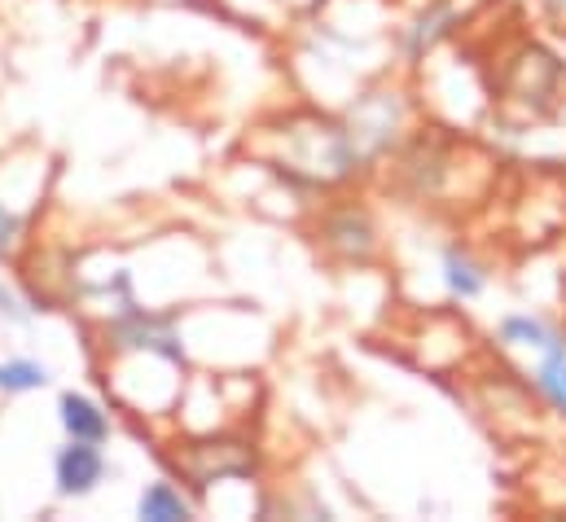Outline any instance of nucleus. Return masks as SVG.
I'll return each mask as SVG.
<instances>
[{
	"label": "nucleus",
	"mask_w": 566,
	"mask_h": 522,
	"mask_svg": "<svg viewBox=\"0 0 566 522\" xmlns=\"http://www.w3.org/2000/svg\"><path fill=\"white\" fill-rule=\"evenodd\" d=\"M106 479V457H102V443H84V439H66V448H57L53 457V483H57V497L66 501H84L102 488Z\"/></svg>",
	"instance_id": "f257e3e1"
},
{
	"label": "nucleus",
	"mask_w": 566,
	"mask_h": 522,
	"mask_svg": "<svg viewBox=\"0 0 566 522\" xmlns=\"http://www.w3.org/2000/svg\"><path fill=\"white\" fill-rule=\"evenodd\" d=\"M180 474L193 479V488H207L216 479H233V474H247L251 470V457L242 443H198V448H185L171 457Z\"/></svg>",
	"instance_id": "f03ea898"
},
{
	"label": "nucleus",
	"mask_w": 566,
	"mask_h": 522,
	"mask_svg": "<svg viewBox=\"0 0 566 522\" xmlns=\"http://www.w3.org/2000/svg\"><path fill=\"white\" fill-rule=\"evenodd\" d=\"M321 238H325V247H329L334 255H343V260H352V263H365L378 251V233H374V220H369L365 211H334V216L325 220Z\"/></svg>",
	"instance_id": "7ed1b4c3"
},
{
	"label": "nucleus",
	"mask_w": 566,
	"mask_h": 522,
	"mask_svg": "<svg viewBox=\"0 0 566 522\" xmlns=\"http://www.w3.org/2000/svg\"><path fill=\"white\" fill-rule=\"evenodd\" d=\"M57 421H62L66 439H84V443H106L111 439L106 408L80 392H62V399H57Z\"/></svg>",
	"instance_id": "20e7f679"
},
{
	"label": "nucleus",
	"mask_w": 566,
	"mask_h": 522,
	"mask_svg": "<svg viewBox=\"0 0 566 522\" xmlns=\"http://www.w3.org/2000/svg\"><path fill=\"white\" fill-rule=\"evenodd\" d=\"M496 334H501V343H510V347H527V352H554V347H566V338L554 330V325H545L541 316H505L501 325H496Z\"/></svg>",
	"instance_id": "39448f33"
},
{
	"label": "nucleus",
	"mask_w": 566,
	"mask_h": 522,
	"mask_svg": "<svg viewBox=\"0 0 566 522\" xmlns=\"http://www.w3.org/2000/svg\"><path fill=\"white\" fill-rule=\"evenodd\" d=\"M443 285H448L457 299H479L483 285H488V272H483V263L474 260L470 251L448 247V251H443Z\"/></svg>",
	"instance_id": "423d86ee"
},
{
	"label": "nucleus",
	"mask_w": 566,
	"mask_h": 522,
	"mask_svg": "<svg viewBox=\"0 0 566 522\" xmlns=\"http://www.w3.org/2000/svg\"><path fill=\"white\" fill-rule=\"evenodd\" d=\"M137 514H142L145 522H185V519H193V505L180 497V488H171L167 479H158V483H149L142 492Z\"/></svg>",
	"instance_id": "0eeeda50"
},
{
	"label": "nucleus",
	"mask_w": 566,
	"mask_h": 522,
	"mask_svg": "<svg viewBox=\"0 0 566 522\" xmlns=\"http://www.w3.org/2000/svg\"><path fill=\"white\" fill-rule=\"evenodd\" d=\"M44 383H49V365H40V361L18 356V361H4V365H0V392L4 395L40 392Z\"/></svg>",
	"instance_id": "6e6552de"
},
{
	"label": "nucleus",
	"mask_w": 566,
	"mask_h": 522,
	"mask_svg": "<svg viewBox=\"0 0 566 522\" xmlns=\"http://www.w3.org/2000/svg\"><path fill=\"white\" fill-rule=\"evenodd\" d=\"M0 316H9V321H27L31 312L18 303V294H13V290H4V285H0Z\"/></svg>",
	"instance_id": "1a4fd4ad"
},
{
	"label": "nucleus",
	"mask_w": 566,
	"mask_h": 522,
	"mask_svg": "<svg viewBox=\"0 0 566 522\" xmlns=\"http://www.w3.org/2000/svg\"><path fill=\"white\" fill-rule=\"evenodd\" d=\"M13 238H18V216L0 207V255H4L9 247H13Z\"/></svg>",
	"instance_id": "9d476101"
},
{
	"label": "nucleus",
	"mask_w": 566,
	"mask_h": 522,
	"mask_svg": "<svg viewBox=\"0 0 566 522\" xmlns=\"http://www.w3.org/2000/svg\"><path fill=\"white\" fill-rule=\"evenodd\" d=\"M563 378H566V365H563Z\"/></svg>",
	"instance_id": "9b49d317"
}]
</instances>
